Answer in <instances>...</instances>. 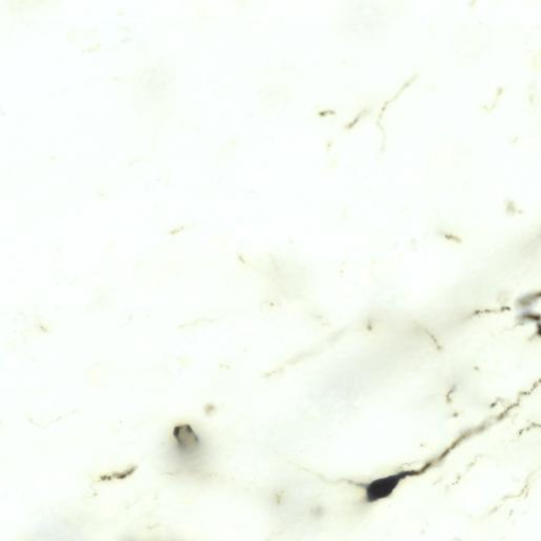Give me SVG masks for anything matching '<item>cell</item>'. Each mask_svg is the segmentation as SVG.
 <instances>
[{"label":"cell","mask_w":541,"mask_h":541,"mask_svg":"<svg viewBox=\"0 0 541 541\" xmlns=\"http://www.w3.org/2000/svg\"><path fill=\"white\" fill-rule=\"evenodd\" d=\"M171 451V457L178 466L191 472L200 470L207 455L204 443L190 425H180L175 429Z\"/></svg>","instance_id":"6da1fadb"}]
</instances>
